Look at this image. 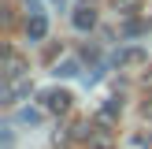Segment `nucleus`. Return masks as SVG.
<instances>
[{
  "label": "nucleus",
  "mask_w": 152,
  "mask_h": 149,
  "mask_svg": "<svg viewBox=\"0 0 152 149\" xmlns=\"http://www.w3.org/2000/svg\"><path fill=\"white\" fill-rule=\"evenodd\" d=\"M41 108L45 112H56V116H63V112H71V104H74V97L67 93V89H59V86H48V89H41Z\"/></svg>",
  "instance_id": "nucleus-1"
},
{
  "label": "nucleus",
  "mask_w": 152,
  "mask_h": 149,
  "mask_svg": "<svg viewBox=\"0 0 152 149\" xmlns=\"http://www.w3.org/2000/svg\"><path fill=\"white\" fill-rule=\"evenodd\" d=\"M71 26L82 30V34H89V30L96 26V7H93V0H82V4L71 11Z\"/></svg>",
  "instance_id": "nucleus-2"
},
{
  "label": "nucleus",
  "mask_w": 152,
  "mask_h": 149,
  "mask_svg": "<svg viewBox=\"0 0 152 149\" xmlns=\"http://www.w3.org/2000/svg\"><path fill=\"white\" fill-rule=\"evenodd\" d=\"M30 67H26V56L22 52H15V49H4V82H11V78H22Z\"/></svg>",
  "instance_id": "nucleus-3"
},
{
  "label": "nucleus",
  "mask_w": 152,
  "mask_h": 149,
  "mask_svg": "<svg viewBox=\"0 0 152 149\" xmlns=\"http://www.w3.org/2000/svg\"><path fill=\"white\" fill-rule=\"evenodd\" d=\"M30 89H34V86H30L26 74H22V78H11V82H4V93H0V101H4V104H19L22 97H30Z\"/></svg>",
  "instance_id": "nucleus-4"
},
{
  "label": "nucleus",
  "mask_w": 152,
  "mask_h": 149,
  "mask_svg": "<svg viewBox=\"0 0 152 149\" xmlns=\"http://www.w3.org/2000/svg\"><path fill=\"white\" fill-rule=\"evenodd\" d=\"M48 37V19H45V11H37V15H30L26 19V41H45Z\"/></svg>",
  "instance_id": "nucleus-5"
},
{
  "label": "nucleus",
  "mask_w": 152,
  "mask_h": 149,
  "mask_svg": "<svg viewBox=\"0 0 152 149\" xmlns=\"http://www.w3.org/2000/svg\"><path fill=\"white\" fill-rule=\"evenodd\" d=\"M119 112H123V101H119V97H111V101L96 112V123H100V127H115V116H119Z\"/></svg>",
  "instance_id": "nucleus-6"
},
{
  "label": "nucleus",
  "mask_w": 152,
  "mask_h": 149,
  "mask_svg": "<svg viewBox=\"0 0 152 149\" xmlns=\"http://www.w3.org/2000/svg\"><path fill=\"white\" fill-rule=\"evenodd\" d=\"M145 49H123V52H115V63L119 67H141V63H145Z\"/></svg>",
  "instance_id": "nucleus-7"
},
{
  "label": "nucleus",
  "mask_w": 152,
  "mask_h": 149,
  "mask_svg": "<svg viewBox=\"0 0 152 149\" xmlns=\"http://www.w3.org/2000/svg\"><path fill=\"white\" fill-rule=\"evenodd\" d=\"M89 149H115V134H111V127H96L93 138H89Z\"/></svg>",
  "instance_id": "nucleus-8"
},
{
  "label": "nucleus",
  "mask_w": 152,
  "mask_h": 149,
  "mask_svg": "<svg viewBox=\"0 0 152 149\" xmlns=\"http://www.w3.org/2000/svg\"><path fill=\"white\" fill-rule=\"evenodd\" d=\"M15 123H22V127L41 123V108H19V112H15Z\"/></svg>",
  "instance_id": "nucleus-9"
},
{
  "label": "nucleus",
  "mask_w": 152,
  "mask_h": 149,
  "mask_svg": "<svg viewBox=\"0 0 152 149\" xmlns=\"http://www.w3.org/2000/svg\"><path fill=\"white\" fill-rule=\"evenodd\" d=\"M145 30H148V26H145V22H137V19H126V22H123V37H141Z\"/></svg>",
  "instance_id": "nucleus-10"
},
{
  "label": "nucleus",
  "mask_w": 152,
  "mask_h": 149,
  "mask_svg": "<svg viewBox=\"0 0 152 149\" xmlns=\"http://www.w3.org/2000/svg\"><path fill=\"white\" fill-rule=\"evenodd\" d=\"M56 74L59 78H74V74H78V63H74V60H63V63H56Z\"/></svg>",
  "instance_id": "nucleus-11"
},
{
  "label": "nucleus",
  "mask_w": 152,
  "mask_h": 149,
  "mask_svg": "<svg viewBox=\"0 0 152 149\" xmlns=\"http://www.w3.org/2000/svg\"><path fill=\"white\" fill-rule=\"evenodd\" d=\"M111 7H115V11H123V15H130L134 7H137V0H111Z\"/></svg>",
  "instance_id": "nucleus-12"
},
{
  "label": "nucleus",
  "mask_w": 152,
  "mask_h": 149,
  "mask_svg": "<svg viewBox=\"0 0 152 149\" xmlns=\"http://www.w3.org/2000/svg\"><path fill=\"white\" fill-rule=\"evenodd\" d=\"M141 116H145V119H152V97H148L145 104H141Z\"/></svg>",
  "instance_id": "nucleus-13"
},
{
  "label": "nucleus",
  "mask_w": 152,
  "mask_h": 149,
  "mask_svg": "<svg viewBox=\"0 0 152 149\" xmlns=\"http://www.w3.org/2000/svg\"><path fill=\"white\" fill-rule=\"evenodd\" d=\"M56 4H63V0H56Z\"/></svg>",
  "instance_id": "nucleus-14"
}]
</instances>
